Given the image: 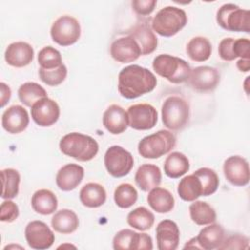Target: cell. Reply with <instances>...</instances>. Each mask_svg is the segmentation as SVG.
<instances>
[{
  "label": "cell",
  "mask_w": 250,
  "mask_h": 250,
  "mask_svg": "<svg viewBox=\"0 0 250 250\" xmlns=\"http://www.w3.org/2000/svg\"><path fill=\"white\" fill-rule=\"evenodd\" d=\"M156 84L157 79L149 69L131 64L120 70L117 89L123 98L133 100L153 91Z\"/></svg>",
  "instance_id": "cell-1"
},
{
  "label": "cell",
  "mask_w": 250,
  "mask_h": 250,
  "mask_svg": "<svg viewBox=\"0 0 250 250\" xmlns=\"http://www.w3.org/2000/svg\"><path fill=\"white\" fill-rule=\"evenodd\" d=\"M59 146L64 155L82 162L92 160L99 151V144L94 138L78 132L64 135Z\"/></svg>",
  "instance_id": "cell-2"
},
{
  "label": "cell",
  "mask_w": 250,
  "mask_h": 250,
  "mask_svg": "<svg viewBox=\"0 0 250 250\" xmlns=\"http://www.w3.org/2000/svg\"><path fill=\"white\" fill-rule=\"evenodd\" d=\"M188 22L186 12L175 6L160 9L151 21V28L163 37H171L181 31Z\"/></svg>",
  "instance_id": "cell-3"
},
{
  "label": "cell",
  "mask_w": 250,
  "mask_h": 250,
  "mask_svg": "<svg viewBox=\"0 0 250 250\" xmlns=\"http://www.w3.org/2000/svg\"><path fill=\"white\" fill-rule=\"evenodd\" d=\"M152 68L159 76L167 79L173 84H180L188 80L191 68L183 59L160 54L153 59Z\"/></svg>",
  "instance_id": "cell-4"
},
{
  "label": "cell",
  "mask_w": 250,
  "mask_h": 250,
  "mask_svg": "<svg viewBox=\"0 0 250 250\" xmlns=\"http://www.w3.org/2000/svg\"><path fill=\"white\" fill-rule=\"evenodd\" d=\"M163 125L172 131L184 129L189 120V104L180 96H170L161 106Z\"/></svg>",
  "instance_id": "cell-5"
},
{
  "label": "cell",
  "mask_w": 250,
  "mask_h": 250,
  "mask_svg": "<svg viewBox=\"0 0 250 250\" xmlns=\"http://www.w3.org/2000/svg\"><path fill=\"white\" fill-rule=\"evenodd\" d=\"M175 146V135L168 130H159L139 142L138 152L144 158L156 159L170 152Z\"/></svg>",
  "instance_id": "cell-6"
},
{
  "label": "cell",
  "mask_w": 250,
  "mask_h": 250,
  "mask_svg": "<svg viewBox=\"0 0 250 250\" xmlns=\"http://www.w3.org/2000/svg\"><path fill=\"white\" fill-rule=\"evenodd\" d=\"M216 21L223 29L228 31L249 32L250 30V11L231 3L224 4L219 8Z\"/></svg>",
  "instance_id": "cell-7"
},
{
  "label": "cell",
  "mask_w": 250,
  "mask_h": 250,
  "mask_svg": "<svg viewBox=\"0 0 250 250\" xmlns=\"http://www.w3.org/2000/svg\"><path fill=\"white\" fill-rule=\"evenodd\" d=\"M50 34L53 41L60 46L73 45L81 35L80 23L74 17L68 15L62 16L53 22Z\"/></svg>",
  "instance_id": "cell-8"
},
{
  "label": "cell",
  "mask_w": 250,
  "mask_h": 250,
  "mask_svg": "<svg viewBox=\"0 0 250 250\" xmlns=\"http://www.w3.org/2000/svg\"><path fill=\"white\" fill-rule=\"evenodd\" d=\"M104 162L108 174L114 178L128 175L134 166L133 155L120 146H109L104 153Z\"/></svg>",
  "instance_id": "cell-9"
},
{
  "label": "cell",
  "mask_w": 250,
  "mask_h": 250,
  "mask_svg": "<svg viewBox=\"0 0 250 250\" xmlns=\"http://www.w3.org/2000/svg\"><path fill=\"white\" fill-rule=\"evenodd\" d=\"M24 235L29 247L37 250L50 248L55 242V234L48 225L42 221L29 222L24 229Z\"/></svg>",
  "instance_id": "cell-10"
},
{
  "label": "cell",
  "mask_w": 250,
  "mask_h": 250,
  "mask_svg": "<svg viewBox=\"0 0 250 250\" xmlns=\"http://www.w3.org/2000/svg\"><path fill=\"white\" fill-rule=\"evenodd\" d=\"M129 126L135 130L145 131L152 129L158 119V113L154 106L148 104H136L129 106Z\"/></svg>",
  "instance_id": "cell-11"
},
{
  "label": "cell",
  "mask_w": 250,
  "mask_h": 250,
  "mask_svg": "<svg viewBox=\"0 0 250 250\" xmlns=\"http://www.w3.org/2000/svg\"><path fill=\"white\" fill-rule=\"evenodd\" d=\"M225 178L229 183L235 187L247 186L250 180L248 161L239 155L228 157L223 165Z\"/></svg>",
  "instance_id": "cell-12"
},
{
  "label": "cell",
  "mask_w": 250,
  "mask_h": 250,
  "mask_svg": "<svg viewBox=\"0 0 250 250\" xmlns=\"http://www.w3.org/2000/svg\"><path fill=\"white\" fill-rule=\"evenodd\" d=\"M221 80L220 72L217 68L209 65H201L191 69L188 84L198 92H209L217 88Z\"/></svg>",
  "instance_id": "cell-13"
},
{
  "label": "cell",
  "mask_w": 250,
  "mask_h": 250,
  "mask_svg": "<svg viewBox=\"0 0 250 250\" xmlns=\"http://www.w3.org/2000/svg\"><path fill=\"white\" fill-rule=\"evenodd\" d=\"M31 117L38 126L50 127L60 117V106L56 101L43 98L31 106Z\"/></svg>",
  "instance_id": "cell-14"
},
{
  "label": "cell",
  "mask_w": 250,
  "mask_h": 250,
  "mask_svg": "<svg viewBox=\"0 0 250 250\" xmlns=\"http://www.w3.org/2000/svg\"><path fill=\"white\" fill-rule=\"evenodd\" d=\"M109 51L112 59L121 63L133 62L142 55L138 43L130 35L114 40L110 45Z\"/></svg>",
  "instance_id": "cell-15"
},
{
  "label": "cell",
  "mask_w": 250,
  "mask_h": 250,
  "mask_svg": "<svg viewBox=\"0 0 250 250\" xmlns=\"http://www.w3.org/2000/svg\"><path fill=\"white\" fill-rule=\"evenodd\" d=\"M1 123L3 129L10 134L21 133L29 124L28 112L21 105H12L3 112Z\"/></svg>",
  "instance_id": "cell-16"
},
{
  "label": "cell",
  "mask_w": 250,
  "mask_h": 250,
  "mask_svg": "<svg viewBox=\"0 0 250 250\" xmlns=\"http://www.w3.org/2000/svg\"><path fill=\"white\" fill-rule=\"evenodd\" d=\"M156 242L159 250H175L180 242V229L172 220H162L156 227Z\"/></svg>",
  "instance_id": "cell-17"
},
{
  "label": "cell",
  "mask_w": 250,
  "mask_h": 250,
  "mask_svg": "<svg viewBox=\"0 0 250 250\" xmlns=\"http://www.w3.org/2000/svg\"><path fill=\"white\" fill-rule=\"evenodd\" d=\"M34 58V50L30 44L23 41L13 42L5 51L6 62L14 67L28 65Z\"/></svg>",
  "instance_id": "cell-18"
},
{
  "label": "cell",
  "mask_w": 250,
  "mask_h": 250,
  "mask_svg": "<svg viewBox=\"0 0 250 250\" xmlns=\"http://www.w3.org/2000/svg\"><path fill=\"white\" fill-rule=\"evenodd\" d=\"M103 125L112 135H119L129 126L128 113L118 104H110L103 114Z\"/></svg>",
  "instance_id": "cell-19"
},
{
  "label": "cell",
  "mask_w": 250,
  "mask_h": 250,
  "mask_svg": "<svg viewBox=\"0 0 250 250\" xmlns=\"http://www.w3.org/2000/svg\"><path fill=\"white\" fill-rule=\"evenodd\" d=\"M84 178V168L76 163L63 165L56 175V184L62 191L75 189Z\"/></svg>",
  "instance_id": "cell-20"
},
{
  "label": "cell",
  "mask_w": 250,
  "mask_h": 250,
  "mask_svg": "<svg viewBox=\"0 0 250 250\" xmlns=\"http://www.w3.org/2000/svg\"><path fill=\"white\" fill-rule=\"evenodd\" d=\"M162 174L158 166L151 163L142 164L136 174L135 182L143 191H149L161 183Z\"/></svg>",
  "instance_id": "cell-21"
},
{
  "label": "cell",
  "mask_w": 250,
  "mask_h": 250,
  "mask_svg": "<svg viewBox=\"0 0 250 250\" xmlns=\"http://www.w3.org/2000/svg\"><path fill=\"white\" fill-rule=\"evenodd\" d=\"M130 36H132L138 43L142 55H149L153 53L158 44V40L154 31L147 23H138L130 31Z\"/></svg>",
  "instance_id": "cell-22"
},
{
  "label": "cell",
  "mask_w": 250,
  "mask_h": 250,
  "mask_svg": "<svg viewBox=\"0 0 250 250\" xmlns=\"http://www.w3.org/2000/svg\"><path fill=\"white\" fill-rule=\"evenodd\" d=\"M196 237V240L200 246V249L212 250L218 249L226 238L225 229L219 224H209L200 229Z\"/></svg>",
  "instance_id": "cell-23"
},
{
  "label": "cell",
  "mask_w": 250,
  "mask_h": 250,
  "mask_svg": "<svg viewBox=\"0 0 250 250\" xmlns=\"http://www.w3.org/2000/svg\"><path fill=\"white\" fill-rule=\"evenodd\" d=\"M146 200L151 209L160 214L169 213L175 206L173 194L164 188L156 187L149 190Z\"/></svg>",
  "instance_id": "cell-24"
},
{
  "label": "cell",
  "mask_w": 250,
  "mask_h": 250,
  "mask_svg": "<svg viewBox=\"0 0 250 250\" xmlns=\"http://www.w3.org/2000/svg\"><path fill=\"white\" fill-rule=\"evenodd\" d=\"M79 199L85 207L98 208L104 204L106 200V191L101 184L88 183L81 188Z\"/></svg>",
  "instance_id": "cell-25"
},
{
  "label": "cell",
  "mask_w": 250,
  "mask_h": 250,
  "mask_svg": "<svg viewBox=\"0 0 250 250\" xmlns=\"http://www.w3.org/2000/svg\"><path fill=\"white\" fill-rule=\"evenodd\" d=\"M55 231L62 234L74 232L79 226V219L75 212L70 209H61L55 213L51 220Z\"/></svg>",
  "instance_id": "cell-26"
},
{
  "label": "cell",
  "mask_w": 250,
  "mask_h": 250,
  "mask_svg": "<svg viewBox=\"0 0 250 250\" xmlns=\"http://www.w3.org/2000/svg\"><path fill=\"white\" fill-rule=\"evenodd\" d=\"M31 207L36 213L41 215L53 214L58 208L57 196L50 189H38L31 197Z\"/></svg>",
  "instance_id": "cell-27"
},
{
  "label": "cell",
  "mask_w": 250,
  "mask_h": 250,
  "mask_svg": "<svg viewBox=\"0 0 250 250\" xmlns=\"http://www.w3.org/2000/svg\"><path fill=\"white\" fill-rule=\"evenodd\" d=\"M189 170L188 158L180 151L171 152L164 161V173L171 179H178Z\"/></svg>",
  "instance_id": "cell-28"
},
{
  "label": "cell",
  "mask_w": 250,
  "mask_h": 250,
  "mask_svg": "<svg viewBox=\"0 0 250 250\" xmlns=\"http://www.w3.org/2000/svg\"><path fill=\"white\" fill-rule=\"evenodd\" d=\"M189 216L193 223L198 226H205L215 223L217 214L214 208L205 201L194 200L189 205Z\"/></svg>",
  "instance_id": "cell-29"
},
{
  "label": "cell",
  "mask_w": 250,
  "mask_h": 250,
  "mask_svg": "<svg viewBox=\"0 0 250 250\" xmlns=\"http://www.w3.org/2000/svg\"><path fill=\"white\" fill-rule=\"evenodd\" d=\"M186 52L192 61L205 62L212 54V44L206 37L195 36L188 42Z\"/></svg>",
  "instance_id": "cell-30"
},
{
  "label": "cell",
  "mask_w": 250,
  "mask_h": 250,
  "mask_svg": "<svg viewBox=\"0 0 250 250\" xmlns=\"http://www.w3.org/2000/svg\"><path fill=\"white\" fill-rule=\"evenodd\" d=\"M177 191L181 199L192 202L202 195L201 183L195 175H188L180 181Z\"/></svg>",
  "instance_id": "cell-31"
},
{
  "label": "cell",
  "mask_w": 250,
  "mask_h": 250,
  "mask_svg": "<svg viewBox=\"0 0 250 250\" xmlns=\"http://www.w3.org/2000/svg\"><path fill=\"white\" fill-rule=\"evenodd\" d=\"M18 96L21 103L28 107H31L41 99L48 97L46 90L35 82H25L21 84L18 90Z\"/></svg>",
  "instance_id": "cell-32"
},
{
  "label": "cell",
  "mask_w": 250,
  "mask_h": 250,
  "mask_svg": "<svg viewBox=\"0 0 250 250\" xmlns=\"http://www.w3.org/2000/svg\"><path fill=\"white\" fill-rule=\"evenodd\" d=\"M2 178V194L3 199L15 198L20 189L21 176L18 170L13 168H6L1 170Z\"/></svg>",
  "instance_id": "cell-33"
},
{
  "label": "cell",
  "mask_w": 250,
  "mask_h": 250,
  "mask_svg": "<svg viewBox=\"0 0 250 250\" xmlns=\"http://www.w3.org/2000/svg\"><path fill=\"white\" fill-rule=\"evenodd\" d=\"M155 217L151 211L144 206H140L129 212L127 216V223L133 229L144 231L151 229L154 224Z\"/></svg>",
  "instance_id": "cell-34"
},
{
  "label": "cell",
  "mask_w": 250,
  "mask_h": 250,
  "mask_svg": "<svg viewBox=\"0 0 250 250\" xmlns=\"http://www.w3.org/2000/svg\"><path fill=\"white\" fill-rule=\"evenodd\" d=\"M141 233L130 229L119 230L113 237L112 246L115 250H139Z\"/></svg>",
  "instance_id": "cell-35"
},
{
  "label": "cell",
  "mask_w": 250,
  "mask_h": 250,
  "mask_svg": "<svg viewBox=\"0 0 250 250\" xmlns=\"http://www.w3.org/2000/svg\"><path fill=\"white\" fill-rule=\"evenodd\" d=\"M113 198L115 204L122 209H127L132 207L138 199V191L128 183L120 184L116 187L113 193Z\"/></svg>",
  "instance_id": "cell-36"
},
{
  "label": "cell",
  "mask_w": 250,
  "mask_h": 250,
  "mask_svg": "<svg viewBox=\"0 0 250 250\" xmlns=\"http://www.w3.org/2000/svg\"><path fill=\"white\" fill-rule=\"evenodd\" d=\"M193 175H195L201 183L203 196L212 195L217 191L220 185V180L217 173L213 169L202 167L197 169Z\"/></svg>",
  "instance_id": "cell-37"
},
{
  "label": "cell",
  "mask_w": 250,
  "mask_h": 250,
  "mask_svg": "<svg viewBox=\"0 0 250 250\" xmlns=\"http://www.w3.org/2000/svg\"><path fill=\"white\" fill-rule=\"evenodd\" d=\"M37 61L40 67L44 69H54L62 64L60 51L52 46L42 48L37 55Z\"/></svg>",
  "instance_id": "cell-38"
},
{
  "label": "cell",
  "mask_w": 250,
  "mask_h": 250,
  "mask_svg": "<svg viewBox=\"0 0 250 250\" xmlns=\"http://www.w3.org/2000/svg\"><path fill=\"white\" fill-rule=\"evenodd\" d=\"M39 78L48 86H58L62 84L67 75V68L64 63L54 69H44L39 67Z\"/></svg>",
  "instance_id": "cell-39"
},
{
  "label": "cell",
  "mask_w": 250,
  "mask_h": 250,
  "mask_svg": "<svg viewBox=\"0 0 250 250\" xmlns=\"http://www.w3.org/2000/svg\"><path fill=\"white\" fill-rule=\"evenodd\" d=\"M19 215H20L19 207L14 201L10 199H6L1 203L0 220L2 222L12 223L19 217Z\"/></svg>",
  "instance_id": "cell-40"
},
{
  "label": "cell",
  "mask_w": 250,
  "mask_h": 250,
  "mask_svg": "<svg viewBox=\"0 0 250 250\" xmlns=\"http://www.w3.org/2000/svg\"><path fill=\"white\" fill-rule=\"evenodd\" d=\"M249 238L243 234H233L224 239L218 249H247Z\"/></svg>",
  "instance_id": "cell-41"
},
{
  "label": "cell",
  "mask_w": 250,
  "mask_h": 250,
  "mask_svg": "<svg viewBox=\"0 0 250 250\" xmlns=\"http://www.w3.org/2000/svg\"><path fill=\"white\" fill-rule=\"evenodd\" d=\"M233 42H234V38H231V37H227L220 41L219 47H218V53L222 60L226 62H231L236 59L232 49Z\"/></svg>",
  "instance_id": "cell-42"
},
{
  "label": "cell",
  "mask_w": 250,
  "mask_h": 250,
  "mask_svg": "<svg viewBox=\"0 0 250 250\" xmlns=\"http://www.w3.org/2000/svg\"><path fill=\"white\" fill-rule=\"evenodd\" d=\"M131 5L137 15L148 16L154 11L157 5V1L156 0H134L132 1Z\"/></svg>",
  "instance_id": "cell-43"
},
{
  "label": "cell",
  "mask_w": 250,
  "mask_h": 250,
  "mask_svg": "<svg viewBox=\"0 0 250 250\" xmlns=\"http://www.w3.org/2000/svg\"><path fill=\"white\" fill-rule=\"evenodd\" d=\"M233 54L236 58L249 59L250 58V41L247 38L234 39Z\"/></svg>",
  "instance_id": "cell-44"
},
{
  "label": "cell",
  "mask_w": 250,
  "mask_h": 250,
  "mask_svg": "<svg viewBox=\"0 0 250 250\" xmlns=\"http://www.w3.org/2000/svg\"><path fill=\"white\" fill-rule=\"evenodd\" d=\"M0 92H1V107H4L10 101L12 91L9 85L4 82L0 83Z\"/></svg>",
  "instance_id": "cell-45"
},
{
  "label": "cell",
  "mask_w": 250,
  "mask_h": 250,
  "mask_svg": "<svg viewBox=\"0 0 250 250\" xmlns=\"http://www.w3.org/2000/svg\"><path fill=\"white\" fill-rule=\"evenodd\" d=\"M236 67L241 72H248L250 69V61L249 59H239L236 62Z\"/></svg>",
  "instance_id": "cell-46"
},
{
  "label": "cell",
  "mask_w": 250,
  "mask_h": 250,
  "mask_svg": "<svg viewBox=\"0 0 250 250\" xmlns=\"http://www.w3.org/2000/svg\"><path fill=\"white\" fill-rule=\"evenodd\" d=\"M186 248H197V249H200V246L196 240V237H192L191 239H189L188 241H187L186 245L184 246V249Z\"/></svg>",
  "instance_id": "cell-47"
},
{
  "label": "cell",
  "mask_w": 250,
  "mask_h": 250,
  "mask_svg": "<svg viewBox=\"0 0 250 250\" xmlns=\"http://www.w3.org/2000/svg\"><path fill=\"white\" fill-rule=\"evenodd\" d=\"M63 247H74V248H76L74 245H71V244H63V245H61V246H59V248H63Z\"/></svg>",
  "instance_id": "cell-48"
}]
</instances>
